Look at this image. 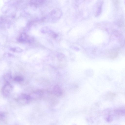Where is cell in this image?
<instances>
[{"instance_id": "obj_6", "label": "cell", "mask_w": 125, "mask_h": 125, "mask_svg": "<svg viewBox=\"0 0 125 125\" xmlns=\"http://www.w3.org/2000/svg\"><path fill=\"white\" fill-rule=\"evenodd\" d=\"M45 1L38 0H32L30 1V4L32 7H36L38 6L43 4Z\"/></svg>"}, {"instance_id": "obj_4", "label": "cell", "mask_w": 125, "mask_h": 125, "mask_svg": "<svg viewBox=\"0 0 125 125\" xmlns=\"http://www.w3.org/2000/svg\"><path fill=\"white\" fill-rule=\"evenodd\" d=\"M33 39L32 38H30L25 33L22 34L19 38V41L20 42H28L31 43L33 42Z\"/></svg>"}, {"instance_id": "obj_8", "label": "cell", "mask_w": 125, "mask_h": 125, "mask_svg": "<svg viewBox=\"0 0 125 125\" xmlns=\"http://www.w3.org/2000/svg\"><path fill=\"white\" fill-rule=\"evenodd\" d=\"M113 115L110 113L108 114L105 117V119L106 121L108 123H111L113 120Z\"/></svg>"}, {"instance_id": "obj_10", "label": "cell", "mask_w": 125, "mask_h": 125, "mask_svg": "<svg viewBox=\"0 0 125 125\" xmlns=\"http://www.w3.org/2000/svg\"><path fill=\"white\" fill-rule=\"evenodd\" d=\"M24 78L21 76H17L14 78V80L15 81L20 82L24 81Z\"/></svg>"}, {"instance_id": "obj_11", "label": "cell", "mask_w": 125, "mask_h": 125, "mask_svg": "<svg viewBox=\"0 0 125 125\" xmlns=\"http://www.w3.org/2000/svg\"><path fill=\"white\" fill-rule=\"evenodd\" d=\"M65 57V55L63 54L59 53L58 54L57 56L58 59L60 61H62Z\"/></svg>"}, {"instance_id": "obj_9", "label": "cell", "mask_w": 125, "mask_h": 125, "mask_svg": "<svg viewBox=\"0 0 125 125\" xmlns=\"http://www.w3.org/2000/svg\"><path fill=\"white\" fill-rule=\"evenodd\" d=\"M4 78L6 82V83H9V81L11 80L12 76L10 73H7L4 75Z\"/></svg>"}, {"instance_id": "obj_1", "label": "cell", "mask_w": 125, "mask_h": 125, "mask_svg": "<svg viewBox=\"0 0 125 125\" xmlns=\"http://www.w3.org/2000/svg\"><path fill=\"white\" fill-rule=\"evenodd\" d=\"M62 15L61 10L59 8H56L53 10L50 13V15L53 20H59Z\"/></svg>"}, {"instance_id": "obj_12", "label": "cell", "mask_w": 125, "mask_h": 125, "mask_svg": "<svg viewBox=\"0 0 125 125\" xmlns=\"http://www.w3.org/2000/svg\"><path fill=\"white\" fill-rule=\"evenodd\" d=\"M110 54L111 55V56L114 57H116L118 55V52L116 51H113L111 52L110 53Z\"/></svg>"}, {"instance_id": "obj_5", "label": "cell", "mask_w": 125, "mask_h": 125, "mask_svg": "<svg viewBox=\"0 0 125 125\" xmlns=\"http://www.w3.org/2000/svg\"><path fill=\"white\" fill-rule=\"evenodd\" d=\"M53 93L57 97H60L63 94V91L61 88L58 85L55 86L53 88Z\"/></svg>"}, {"instance_id": "obj_3", "label": "cell", "mask_w": 125, "mask_h": 125, "mask_svg": "<svg viewBox=\"0 0 125 125\" xmlns=\"http://www.w3.org/2000/svg\"><path fill=\"white\" fill-rule=\"evenodd\" d=\"M32 98L29 95L25 94H22L19 96L18 100L24 102L25 104H28Z\"/></svg>"}, {"instance_id": "obj_15", "label": "cell", "mask_w": 125, "mask_h": 125, "mask_svg": "<svg viewBox=\"0 0 125 125\" xmlns=\"http://www.w3.org/2000/svg\"><path fill=\"white\" fill-rule=\"evenodd\" d=\"M6 115V113L4 112L0 113V119H2L5 117Z\"/></svg>"}, {"instance_id": "obj_7", "label": "cell", "mask_w": 125, "mask_h": 125, "mask_svg": "<svg viewBox=\"0 0 125 125\" xmlns=\"http://www.w3.org/2000/svg\"><path fill=\"white\" fill-rule=\"evenodd\" d=\"M114 113L116 115L123 116L125 115V109L124 108L117 109L114 110Z\"/></svg>"}, {"instance_id": "obj_13", "label": "cell", "mask_w": 125, "mask_h": 125, "mask_svg": "<svg viewBox=\"0 0 125 125\" xmlns=\"http://www.w3.org/2000/svg\"><path fill=\"white\" fill-rule=\"evenodd\" d=\"M42 31L43 33H46L50 32V31L48 28L46 27H44L42 29Z\"/></svg>"}, {"instance_id": "obj_2", "label": "cell", "mask_w": 125, "mask_h": 125, "mask_svg": "<svg viewBox=\"0 0 125 125\" xmlns=\"http://www.w3.org/2000/svg\"><path fill=\"white\" fill-rule=\"evenodd\" d=\"M13 89V87L10 83H7L2 89V93L5 97L8 96L10 94Z\"/></svg>"}, {"instance_id": "obj_14", "label": "cell", "mask_w": 125, "mask_h": 125, "mask_svg": "<svg viewBox=\"0 0 125 125\" xmlns=\"http://www.w3.org/2000/svg\"><path fill=\"white\" fill-rule=\"evenodd\" d=\"M50 35L54 38H56L57 36V35L56 34L52 31L50 32Z\"/></svg>"}]
</instances>
